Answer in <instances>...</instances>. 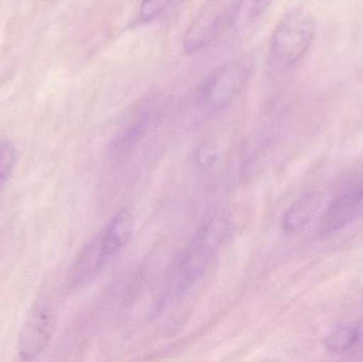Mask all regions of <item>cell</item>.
Returning <instances> with one entry per match:
<instances>
[{
	"instance_id": "cell-1",
	"label": "cell",
	"mask_w": 363,
	"mask_h": 362,
	"mask_svg": "<svg viewBox=\"0 0 363 362\" xmlns=\"http://www.w3.org/2000/svg\"><path fill=\"white\" fill-rule=\"evenodd\" d=\"M228 232V220L223 217H213L199 229L179 259L169 295L180 297L204 276Z\"/></svg>"
},
{
	"instance_id": "cell-2",
	"label": "cell",
	"mask_w": 363,
	"mask_h": 362,
	"mask_svg": "<svg viewBox=\"0 0 363 362\" xmlns=\"http://www.w3.org/2000/svg\"><path fill=\"white\" fill-rule=\"evenodd\" d=\"M313 15L304 8L289 11L273 31L269 46V63L277 72L294 67L308 52L315 38Z\"/></svg>"
},
{
	"instance_id": "cell-3",
	"label": "cell",
	"mask_w": 363,
	"mask_h": 362,
	"mask_svg": "<svg viewBox=\"0 0 363 362\" xmlns=\"http://www.w3.org/2000/svg\"><path fill=\"white\" fill-rule=\"evenodd\" d=\"M249 59L226 62L209 74L199 87L196 103L205 116L222 112L237 99L251 77Z\"/></svg>"
},
{
	"instance_id": "cell-4",
	"label": "cell",
	"mask_w": 363,
	"mask_h": 362,
	"mask_svg": "<svg viewBox=\"0 0 363 362\" xmlns=\"http://www.w3.org/2000/svg\"><path fill=\"white\" fill-rule=\"evenodd\" d=\"M237 1L211 0L188 27L184 35V51L198 52L213 44L226 30H230Z\"/></svg>"
},
{
	"instance_id": "cell-5",
	"label": "cell",
	"mask_w": 363,
	"mask_h": 362,
	"mask_svg": "<svg viewBox=\"0 0 363 362\" xmlns=\"http://www.w3.org/2000/svg\"><path fill=\"white\" fill-rule=\"evenodd\" d=\"M55 331V315L46 303L34 305L28 315L17 341L21 361H31L40 356L50 344Z\"/></svg>"
},
{
	"instance_id": "cell-6",
	"label": "cell",
	"mask_w": 363,
	"mask_h": 362,
	"mask_svg": "<svg viewBox=\"0 0 363 362\" xmlns=\"http://www.w3.org/2000/svg\"><path fill=\"white\" fill-rule=\"evenodd\" d=\"M135 227V217L129 208L119 210L100 232V239L110 259L116 256L131 239Z\"/></svg>"
},
{
	"instance_id": "cell-7",
	"label": "cell",
	"mask_w": 363,
	"mask_h": 362,
	"mask_svg": "<svg viewBox=\"0 0 363 362\" xmlns=\"http://www.w3.org/2000/svg\"><path fill=\"white\" fill-rule=\"evenodd\" d=\"M152 123L153 114L151 108L138 111L133 118L115 136L111 144V153L115 157H119L129 152L146 136Z\"/></svg>"
},
{
	"instance_id": "cell-8",
	"label": "cell",
	"mask_w": 363,
	"mask_h": 362,
	"mask_svg": "<svg viewBox=\"0 0 363 362\" xmlns=\"http://www.w3.org/2000/svg\"><path fill=\"white\" fill-rule=\"evenodd\" d=\"M110 259L99 235L96 236L83 248L74 261L72 273L74 284H82L95 276Z\"/></svg>"
},
{
	"instance_id": "cell-9",
	"label": "cell",
	"mask_w": 363,
	"mask_h": 362,
	"mask_svg": "<svg viewBox=\"0 0 363 362\" xmlns=\"http://www.w3.org/2000/svg\"><path fill=\"white\" fill-rule=\"evenodd\" d=\"M274 0H238L230 23V31L237 35L251 31L264 16Z\"/></svg>"
},
{
	"instance_id": "cell-10",
	"label": "cell",
	"mask_w": 363,
	"mask_h": 362,
	"mask_svg": "<svg viewBox=\"0 0 363 362\" xmlns=\"http://www.w3.org/2000/svg\"><path fill=\"white\" fill-rule=\"evenodd\" d=\"M318 208V199L313 193L303 196L298 201L294 202L283 217L284 231L291 234L304 227L315 215Z\"/></svg>"
},
{
	"instance_id": "cell-11",
	"label": "cell",
	"mask_w": 363,
	"mask_h": 362,
	"mask_svg": "<svg viewBox=\"0 0 363 362\" xmlns=\"http://www.w3.org/2000/svg\"><path fill=\"white\" fill-rule=\"evenodd\" d=\"M359 338V324L352 322L341 323L326 337L324 346L332 354H345L357 348Z\"/></svg>"
},
{
	"instance_id": "cell-12",
	"label": "cell",
	"mask_w": 363,
	"mask_h": 362,
	"mask_svg": "<svg viewBox=\"0 0 363 362\" xmlns=\"http://www.w3.org/2000/svg\"><path fill=\"white\" fill-rule=\"evenodd\" d=\"M176 0H142L138 21L140 25L152 23L164 14Z\"/></svg>"
},
{
	"instance_id": "cell-13",
	"label": "cell",
	"mask_w": 363,
	"mask_h": 362,
	"mask_svg": "<svg viewBox=\"0 0 363 362\" xmlns=\"http://www.w3.org/2000/svg\"><path fill=\"white\" fill-rule=\"evenodd\" d=\"M16 163V150L10 142L0 144V186L8 180Z\"/></svg>"
},
{
	"instance_id": "cell-14",
	"label": "cell",
	"mask_w": 363,
	"mask_h": 362,
	"mask_svg": "<svg viewBox=\"0 0 363 362\" xmlns=\"http://www.w3.org/2000/svg\"><path fill=\"white\" fill-rule=\"evenodd\" d=\"M218 159V151L215 145L209 142H203L196 149L194 159L196 165L202 169L213 167Z\"/></svg>"
},
{
	"instance_id": "cell-15",
	"label": "cell",
	"mask_w": 363,
	"mask_h": 362,
	"mask_svg": "<svg viewBox=\"0 0 363 362\" xmlns=\"http://www.w3.org/2000/svg\"><path fill=\"white\" fill-rule=\"evenodd\" d=\"M347 193L353 206L354 213L359 218L363 215V180L355 189Z\"/></svg>"
}]
</instances>
